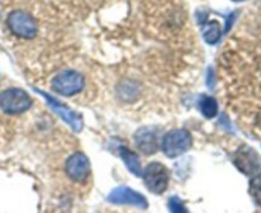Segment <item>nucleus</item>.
<instances>
[{
    "label": "nucleus",
    "mask_w": 261,
    "mask_h": 213,
    "mask_svg": "<svg viewBox=\"0 0 261 213\" xmlns=\"http://www.w3.org/2000/svg\"><path fill=\"white\" fill-rule=\"evenodd\" d=\"M32 100L22 89H8L0 94V108L8 114H19L31 108Z\"/></svg>",
    "instance_id": "nucleus-3"
},
{
    "label": "nucleus",
    "mask_w": 261,
    "mask_h": 213,
    "mask_svg": "<svg viewBox=\"0 0 261 213\" xmlns=\"http://www.w3.org/2000/svg\"><path fill=\"white\" fill-rule=\"evenodd\" d=\"M257 125H258V127L261 129V112H258V114H257Z\"/></svg>",
    "instance_id": "nucleus-17"
},
{
    "label": "nucleus",
    "mask_w": 261,
    "mask_h": 213,
    "mask_svg": "<svg viewBox=\"0 0 261 213\" xmlns=\"http://www.w3.org/2000/svg\"><path fill=\"white\" fill-rule=\"evenodd\" d=\"M192 147V136L187 130H172L162 140L163 153L168 158H177L185 154Z\"/></svg>",
    "instance_id": "nucleus-1"
},
{
    "label": "nucleus",
    "mask_w": 261,
    "mask_h": 213,
    "mask_svg": "<svg viewBox=\"0 0 261 213\" xmlns=\"http://www.w3.org/2000/svg\"><path fill=\"white\" fill-rule=\"evenodd\" d=\"M135 143H136V147L139 148L140 152H142L144 154H155L158 152V148H159L156 130L150 126L141 127L135 134Z\"/></svg>",
    "instance_id": "nucleus-10"
},
{
    "label": "nucleus",
    "mask_w": 261,
    "mask_h": 213,
    "mask_svg": "<svg viewBox=\"0 0 261 213\" xmlns=\"http://www.w3.org/2000/svg\"><path fill=\"white\" fill-rule=\"evenodd\" d=\"M200 111L206 119H214L218 114V103L213 97H202L200 102Z\"/></svg>",
    "instance_id": "nucleus-13"
},
{
    "label": "nucleus",
    "mask_w": 261,
    "mask_h": 213,
    "mask_svg": "<svg viewBox=\"0 0 261 213\" xmlns=\"http://www.w3.org/2000/svg\"><path fill=\"white\" fill-rule=\"evenodd\" d=\"M51 87L54 91L63 97H73L85 87V79L80 72L67 69L53 79Z\"/></svg>",
    "instance_id": "nucleus-2"
},
{
    "label": "nucleus",
    "mask_w": 261,
    "mask_h": 213,
    "mask_svg": "<svg viewBox=\"0 0 261 213\" xmlns=\"http://www.w3.org/2000/svg\"><path fill=\"white\" fill-rule=\"evenodd\" d=\"M234 18H236V13H232L229 17H228L227 25H225V31H229L230 26H232V23L234 22Z\"/></svg>",
    "instance_id": "nucleus-16"
},
{
    "label": "nucleus",
    "mask_w": 261,
    "mask_h": 213,
    "mask_svg": "<svg viewBox=\"0 0 261 213\" xmlns=\"http://www.w3.org/2000/svg\"><path fill=\"white\" fill-rule=\"evenodd\" d=\"M234 164L245 175H253L260 171L261 159L250 147H241L236 152Z\"/></svg>",
    "instance_id": "nucleus-9"
},
{
    "label": "nucleus",
    "mask_w": 261,
    "mask_h": 213,
    "mask_svg": "<svg viewBox=\"0 0 261 213\" xmlns=\"http://www.w3.org/2000/svg\"><path fill=\"white\" fill-rule=\"evenodd\" d=\"M9 30L22 39H34L37 35V22L31 14L23 11L12 12L7 19Z\"/></svg>",
    "instance_id": "nucleus-5"
},
{
    "label": "nucleus",
    "mask_w": 261,
    "mask_h": 213,
    "mask_svg": "<svg viewBox=\"0 0 261 213\" xmlns=\"http://www.w3.org/2000/svg\"><path fill=\"white\" fill-rule=\"evenodd\" d=\"M168 207H169L170 213H188L186 205L178 197L170 198L169 202H168Z\"/></svg>",
    "instance_id": "nucleus-15"
},
{
    "label": "nucleus",
    "mask_w": 261,
    "mask_h": 213,
    "mask_svg": "<svg viewBox=\"0 0 261 213\" xmlns=\"http://www.w3.org/2000/svg\"><path fill=\"white\" fill-rule=\"evenodd\" d=\"M142 177L147 190L159 195L167 190L169 184V172L164 164L159 162H151L142 171Z\"/></svg>",
    "instance_id": "nucleus-4"
},
{
    "label": "nucleus",
    "mask_w": 261,
    "mask_h": 213,
    "mask_svg": "<svg viewBox=\"0 0 261 213\" xmlns=\"http://www.w3.org/2000/svg\"><path fill=\"white\" fill-rule=\"evenodd\" d=\"M90 161L87 155L82 152H76L67 159L65 163V172L68 175L69 179L76 182L86 181L87 177L90 176Z\"/></svg>",
    "instance_id": "nucleus-7"
},
{
    "label": "nucleus",
    "mask_w": 261,
    "mask_h": 213,
    "mask_svg": "<svg viewBox=\"0 0 261 213\" xmlns=\"http://www.w3.org/2000/svg\"><path fill=\"white\" fill-rule=\"evenodd\" d=\"M36 91L40 92V94L46 99L47 104H49L50 107L57 112V114H59V116L62 117V119L64 120V121L72 127V129H73L74 132L81 131L82 127H84V121H82V117L80 116V114H77L76 112L72 111L71 108H68L67 105L58 102L55 98H53L51 95H49L47 92L41 91V90H36Z\"/></svg>",
    "instance_id": "nucleus-8"
},
{
    "label": "nucleus",
    "mask_w": 261,
    "mask_h": 213,
    "mask_svg": "<svg viewBox=\"0 0 261 213\" xmlns=\"http://www.w3.org/2000/svg\"><path fill=\"white\" fill-rule=\"evenodd\" d=\"M233 2H243V0H233Z\"/></svg>",
    "instance_id": "nucleus-18"
},
{
    "label": "nucleus",
    "mask_w": 261,
    "mask_h": 213,
    "mask_svg": "<svg viewBox=\"0 0 261 213\" xmlns=\"http://www.w3.org/2000/svg\"><path fill=\"white\" fill-rule=\"evenodd\" d=\"M119 154L122 157L123 162L125 163L127 169L129 170L135 176H142V167L140 157L135 152L128 149L127 147H120L119 148Z\"/></svg>",
    "instance_id": "nucleus-11"
},
{
    "label": "nucleus",
    "mask_w": 261,
    "mask_h": 213,
    "mask_svg": "<svg viewBox=\"0 0 261 213\" xmlns=\"http://www.w3.org/2000/svg\"><path fill=\"white\" fill-rule=\"evenodd\" d=\"M250 194L253 202L261 205V175H256L250 182Z\"/></svg>",
    "instance_id": "nucleus-14"
},
{
    "label": "nucleus",
    "mask_w": 261,
    "mask_h": 213,
    "mask_svg": "<svg viewBox=\"0 0 261 213\" xmlns=\"http://www.w3.org/2000/svg\"><path fill=\"white\" fill-rule=\"evenodd\" d=\"M202 37L210 45H215L222 39V29L218 21L206 22L202 27Z\"/></svg>",
    "instance_id": "nucleus-12"
},
{
    "label": "nucleus",
    "mask_w": 261,
    "mask_h": 213,
    "mask_svg": "<svg viewBox=\"0 0 261 213\" xmlns=\"http://www.w3.org/2000/svg\"><path fill=\"white\" fill-rule=\"evenodd\" d=\"M108 202L112 204H125L134 205V207L146 209L149 203L144 195L140 194L136 190L130 189L128 186H118L113 189L108 195Z\"/></svg>",
    "instance_id": "nucleus-6"
}]
</instances>
